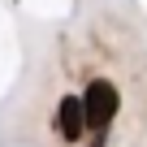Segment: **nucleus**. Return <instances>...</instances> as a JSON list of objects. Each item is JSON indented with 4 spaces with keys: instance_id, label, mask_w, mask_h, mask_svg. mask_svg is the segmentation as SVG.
I'll list each match as a JSON object with an SVG mask.
<instances>
[{
    "instance_id": "nucleus-1",
    "label": "nucleus",
    "mask_w": 147,
    "mask_h": 147,
    "mask_svg": "<svg viewBox=\"0 0 147 147\" xmlns=\"http://www.w3.org/2000/svg\"><path fill=\"white\" fill-rule=\"evenodd\" d=\"M78 100H82V121H87V130H95V134H104V130L113 125L117 108H121V95H117V87H113L108 78L87 82V91H82Z\"/></svg>"
},
{
    "instance_id": "nucleus-2",
    "label": "nucleus",
    "mask_w": 147,
    "mask_h": 147,
    "mask_svg": "<svg viewBox=\"0 0 147 147\" xmlns=\"http://www.w3.org/2000/svg\"><path fill=\"white\" fill-rule=\"evenodd\" d=\"M56 130H61L65 143H82L87 121H82V100H78V95H65V100L56 104Z\"/></svg>"
}]
</instances>
